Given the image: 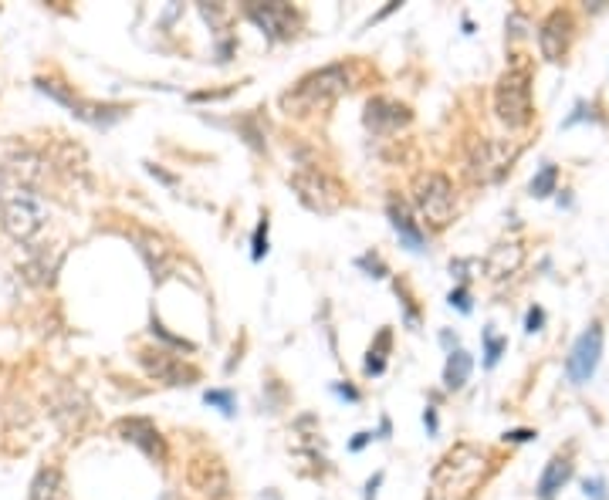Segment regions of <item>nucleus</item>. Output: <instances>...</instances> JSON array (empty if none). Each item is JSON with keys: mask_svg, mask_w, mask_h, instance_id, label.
Segmentation results:
<instances>
[{"mask_svg": "<svg viewBox=\"0 0 609 500\" xmlns=\"http://www.w3.org/2000/svg\"><path fill=\"white\" fill-rule=\"evenodd\" d=\"M48 223V203L27 186H11L0 193V227L17 244H31Z\"/></svg>", "mask_w": 609, "mask_h": 500, "instance_id": "1", "label": "nucleus"}, {"mask_svg": "<svg viewBox=\"0 0 609 500\" xmlns=\"http://www.w3.org/2000/svg\"><path fill=\"white\" fill-rule=\"evenodd\" d=\"M346 88H349V71H346V64H328V68H322V71H311V75L301 78L298 85L281 98V105H285V108H295V112H322V108H328Z\"/></svg>", "mask_w": 609, "mask_h": 500, "instance_id": "2", "label": "nucleus"}, {"mask_svg": "<svg viewBox=\"0 0 609 500\" xmlns=\"http://www.w3.org/2000/svg\"><path fill=\"white\" fill-rule=\"evenodd\" d=\"M494 112L508 128H525L532 122V75L525 64H515L498 78Z\"/></svg>", "mask_w": 609, "mask_h": 500, "instance_id": "3", "label": "nucleus"}, {"mask_svg": "<svg viewBox=\"0 0 609 500\" xmlns=\"http://www.w3.org/2000/svg\"><path fill=\"white\" fill-rule=\"evenodd\" d=\"M413 203L416 213L427 220L433 230H443L457 210V196H454V183L447 180L443 173H423L413 183Z\"/></svg>", "mask_w": 609, "mask_h": 500, "instance_id": "4", "label": "nucleus"}, {"mask_svg": "<svg viewBox=\"0 0 609 500\" xmlns=\"http://www.w3.org/2000/svg\"><path fill=\"white\" fill-rule=\"evenodd\" d=\"M480 470H484V453L474 449L470 443H460L437 466V484H443L447 494H470L478 487Z\"/></svg>", "mask_w": 609, "mask_h": 500, "instance_id": "5", "label": "nucleus"}, {"mask_svg": "<svg viewBox=\"0 0 609 500\" xmlns=\"http://www.w3.org/2000/svg\"><path fill=\"white\" fill-rule=\"evenodd\" d=\"M38 91H44L48 98H54V102H61L71 112L75 118H81V122H91V126H112V122H119V118L126 116V108L122 105H99V102H85V98H78L71 88H65L61 81H48V78H38Z\"/></svg>", "mask_w": 609, "mask_h": 500, "instance_id": "6", "label": "nucleus"}, {"mask_svg": "<svg viewBox=\"0 0 609 500\" xmlns=\"http://www.w3.org/2000/svg\"><path fill=\"white\" fill-rule=\"evenodd\" d=\"M599 359H603V325L593 321L579 338L575 345L569 348V359H565V375H569L572 385H585L599 369Z\"/></svg>", "mask_w": 609, "mask_h": 500, "instance_id": "7", "label": "nucleus"}, {"mask_svg": "<svg viewBox=\"0 0 609 500\" xmlns=\"http://www.w3.org/2000/svg\"><path fill=\"white\" fill-rule=\"evenodd\" d=\"M515 155H518V146H508L505 139H480L474 149H470V176L480 183H494L501 180L511 163H515Z\"/></svg>", "mask_w": 609, "mask_h": 500, "instance_id": "8", "label": "nucleus"}, {"mask_svg": "<svg viewBox=\"0 0 609 500\" xmlns=\"http://www.w3.org/2000/svg\"><path fill=\"white\" fill-rule=\"evenodd\" d=\"M572 31H575V21H572L569 11H552L538 27V48H542V58L548 61H562L565 51H569Z\"/></svg>", "mask_w": 609, "mask_h": 500, "instance_id": "9", "label": "nucleus"}, {"mask_svg": "<svg viewBox=\"0 0 609 500\" xmlns=\"http://www.w3.org/2000/svg\"><path fill=\"white\" fill-rule=\"evenodd\" d=\"M186 480H190V487L200 490L203 497H217L223 500L231 494V476L223 470V463L217 456H196L190 463V470H186Z\"/></svg>", "mask_w": 609, "mask_h": 500, "instance_id": "10", "label": "nucleus"}, {"mask_svg": "<svg viewBox=\"0 0 609 500\" xmlns=\"http://www.w3.org/2000/svg\"><path fill=\"white\" fill-rule=\"evenodd\" d=\"M244 14L271 41H285L295 34V11L288 4H247Z\"/></svg>", "mask_w": 609, "mask_h": 500, "instance_id": "11", "label": "nucleus"}, {"mask_svg": "<svg viewBox=\"0 0 609 500\" xmlns=\"http://www.w3.org/2000/svg\"><path fill=\"white\" fill-rule=\"evenodd\" d=\"M116 433L126 443H132V447H139L146 453V456H153V460H166V443H163V433L156 429L153 419H143V416H129V419H122V423L116 426Z\"/></svg>", "mask_w": 609, "mask_h": 500, "instance_id": "12", "label": "nucleus"}, {"mask_svg": "<svg viewBox=\"0 0 609 500\" xmlns=\"http://www.w3.org/2000/svg\"><path fill=\"white\" fill-rule=\"evenodd\" d=\"M139 362L146 365V372L156 375L159 382H166V385H190V382H196L193 365H183V359L169 355V352H139Z\"/></svg>", "mask_w": 609, "mask_h": 500, "instance_id": "13", "label": "nucleus"}, {"mask_svg": "<svg viewBox=\"0 0 609 500\" xmlns=\"http://www.w3.org/2000/svg\"><path fill=\"white\" fill-rule=\"evenodd\" d=\"M291 183H295V190L301 193V200H305L311 210H318V213H332V210H336V206L325 200V193H332L336 200H342L338 186L328 180V176H322V173H298Z\"/></svg>", "mask_w": 609, "mask_h": 500, "instance_id": "14", "label": "nucleus"}, {"mask_svg": "<svg viewBox=\"0 0 609 500\" xmlns=\"http://www.w3.org/2000/svg\"><path fill=\"white\" fill-rule=\"evenodd\" d=\"M386 213H389V223H393L396 237H400V244L406 247V250L420 254V250H423V244H427V233H423V227L413 220L410 206L400 203V200H393V203L386 206Z\"/></svg>", "mask_w": 609, "mask_h": 500, "instance_id": "15", "label": "nucleus"}, {"mask_svg": "<svg viewBox=\"0 0 609 500\" xmlns=\"http://www.w3.org/2000/svg\"><path fill=\"white\" fill-rule=\"evenodd\" d=\"M410 122V108L393 98H373L366 105V126L376 128V132H386V128H400Z\"/></svg>", "mask_w": 609, "mask_h": 500, "instance_id": "16", "label": "nucleus"}, {"mask_svg": "<svg viewBox=\"0 0 609 500\" xmlns=\"http://www.w3.org/2000/svg\"><path fill=\"white\" fill-rule=\"evenodd\" d=\"M569 476H572V460H569V456H562V453H555L552 460L545 463L542 476H538V497H542V500H555L558 490L569 484Z\"/></svg>", "mask_w": 609, "mask_h": 500, "instance_id": "17", "label": "nucleus"}, {"mask_svg": "<svg viewBox=\"0 0 609 500\" xmlns=\"http://www.w3.org/2000/svg\"><path fill=\"white\" fill-rule=\"evenodd\" d=\"M31 500H68L65 487H61V474H58L54 466L38 470L34 484H31Z\"/></svg>", "mask_w": 609, "mask_h": 500, "instance_id": "18", "label": "nucleus"}, {"mask_svg": "<svg viewBox=\"0 0 609 500\" xmlns=\"http://www.w3.org/2000/svg\"><path fill=\"white\" fill-rule=\"evenodd\" d=\"M470 369H474V359L467 355L464 348H454L447 355V365H443V385L447 389H460L470 379Z\"/></svg>", "mask_w": 609, "mask_h": 500, "instance_id": "19", "label": "nucleus"}, {"mask_svg": "<svg viewBox=\"0 0 609 500\" xmlns=\"http://www.w3.org/2000/svg\"><path fill=\"white\" fill-rule=\"evenodd\" d=\"M139 254L146 257V264H149V270H153V277H166L169 250L163 247V240H156L153 233H143V237H139Z\"/></svg>", "mask_w": 609, "mask_h": 500, "instance_id": "20", "label": "nucleus"}, {"mask_svg": "<svg viewBox=\"0 0 609 500\" xmlns=\"http://www.w3.org/2000/svg\"><path fill=\"white\" fill-rule=\"evenodd\" d=\"M389 342H393V332H389V328H383V332L376 335V342L369 345V355H366V372H369V375H379L383 369H386Z\"/></svg>", "mask_w": 609, "mask_h": 500, "instance_id": "21", "label": "nucleus"}, {"mask_svg": "<svg viewBox=\"0 0 609 500\" xmlns=\"http://www.w3.org/2000/svg\"><path fill=\"white\" fill-rule=\"evenodd\" d=\"M555 183H558V166L545 163V166L535 173V180L528 183V193H532L535 200H545V196H552V193H555Z\"/></svg>", "mask_w": 609, "mask_h": 500, "instance_id": "22", "label": "nucleus"}, {"mask_svg": "<svg viewBox=\"0 0 609 500\" xmlns=\"http://www.w3.org/2000/svg\"><path fill=\"white\" fill-rule=\"evenodd\" d=\"M203 402L213 406V409H221L223 416H233V412H237V399H233L231 389H207V392H203Z\"/></svg>", "mask_w": 609, "mask_h": 500, "instance_id": "23", "label": "nucleus"}, {"mask_svg": "<svg viewBox=\"0 0 609 500\" xmlns=\"http://www.w3.org/2000/svg\"><path fill=\"white\" fill-rule=\"evenodd\" d=\"M505 348H508V338H501V335H494L491 328H488V332H484V365L494 369L498 359L505 355Z\"/></svg>", "mask_w": 609, "mask_h": 500, "instance_id": "24", "label": "nucleus"}, {"mask_svg": "<svg viewBox=\"0 0 609 500\" xmlns=\"http://www.w3.org/2000/svg\"><path fill=\"white\" fill-rule=\"evenodd\" d=\"M268 254V217H261L258 230H254V240H251V257L254 260H264Z\"/></svg>", "mask_w": 609, "mask_h": 500, "instance_id": "25", "label": "nucleus"}, {"mask_svg": "<svg viewBox=\"0 0 609 500\" xmlns=\"http://www.w3.org/2000/svg\"><path fill=\"white\" fill-rule=\"evenodd\" d=\"M356 264H359L363 270H369L373 277H386V274H389L386 264H383V257H379V254H363L359 260H356Z\"/></svg>", "mask_w": 609, "mask_h": 500, "instance_id": "26", "label": "nucleus"}, {"mask_svg": "<svg viewBox=\"0 0 609 500\" xmlns=\"http://www.w3.org/2000/svg\"><path fill=\"white\" fill-rule=\"evenodd\" d=\"M583 490H585V497H593V500H609V494H606V480H599V476H585L583 480Z\"/></svg>", "mask_w": 609, "mask_h": 500, "instance_id": "27", "label": "nucleus"}, {"mask_svg": "<svg viewBox=\"0 0 609 500\" xmlns=\"http://www.w3.org/2000/svg\"><path fill=\"white\" fill-rule=\"evenodd\" d=\"M153 335H159L163 342H169V345H176V348H186V352H193V342H186V338H176V335H169L159 321H153Z\"/></svg>", "mask_w": 609, "mask_h": 500, "instance_id": "28", "label": "nucleus"}, {"mask_svg": "<svg viewBox=\"0 0 609 500\" xmlns=\"http://www.w3.org/2000/svg\"><path fill=\"white\" fill-rule=\"evenodd\" d=\"M542 325H545V311L535 305V308H528V318H525V332H542Z\"/></svg>", "mask_w": 609, "mask_h": 500, "instance_id": "29", "label": "nucleus"}, {"mask_svg": "<svg viewBox=\"0 0 609 500\" xmlns=\"http://www.w3.org/2000/svg\"><path fill=\"white\" fill-rule=\"evenodd\" d=\"M451 305H454L457 311H470V295H467V287L464 284H460V287H454V291H451Z\"/></svg>", "mask_w": 609, "mask_h": 500, "instance_id": "30", "label": "nucleus"}, {"mask_svg": "<svg viewBox=\"0 0 609 500\" xmlns=\"http://www.w3.org/2000/svg\"><path fill=\"white\" fill-rule=\"evenodd\" d=\"M589 112H593V108H589V105H585V102H575V108H572V116L565 118L562 126H565V128H569V126H575V122H583V118H589Z\"/></svg>", "mask_w": 609, "mask_h": 500, "instance_id": "31", "label": "nucleus"}, {"mask_svg": "<svg viewBox=\"0 0 609 500\" xmlns=\"http://www.w3.org/2000/svg\"><path fill=\"white\" fill-rule=\"evenodd\" d=\"M505 439L508 443H528V439H535V433L532 429H508Z\"/></svg>", "mask_w": 609, "mask_h": 500, "instance_id": "32", "label": "nucleus"}, {"mask_svg": "<svg viewBox=\"0 0 609 500\" xmlns=\"http://www.w3.org/2000/svg\"><path fill=\"white\" fill-rule=\"evenodd\" d=\"M379 484H383V474H373V480L366 484V497H363V500H376V490H379Z\"/></svg>", "mask_w": 609, "mask_h": 500, "instance_id": "33", "label": "nucleus"}, {"mask_svg": "<svg viewBox=\"0 0 609 500\" xmlns=\"http://www.w3.org/2000/svg\"><path fill=\"white\" fill-rule=\"evenodd\" d=\"M369 439H373V433H366V429H363V433H356V437H352L349 449H352V453H359V449H363L366 443H369Z\"/></svg>", "mask_w": 609, "mask_h": 500, "instance_id": "34", "label": "nucleus"}, {"mask_svg": "<svg viewBox=\"0 0 609 500\" xmlns=\"http://www.w3.org/2000/svg\"><path fill=\"white\" fill-rule=\"evenodd\" d=\"M336 392H338V396H346V399H352V402L359 399V392H356L352 385H336Z\"/></svg>", "mask_w": 609, "mask_h": 500, "instance_id": "35", "label": "nucleus"}, {"mask_svg": "<svg viewBox=\"0 0 609 500\" xmlns=\"http://www.w3.org/2000/svg\"><path fill=\"white\" fill-rule=\"evenodd\" d=\"M423 423H427V429H430V433H437V412H433V409H427V412H423Z\"/></svg>", "mask_w": 609, "mask_h": 500, "instance_id": "36", "label": "nucleus"}, {"mask_svg": "<svg viewBox=\"0 0 609 500\" xmlns=\"http://www.w3.org/2000/svg\"><path fill=\"white\" fill-rule=\"evenodd\" d=\"M441 342H443V345H447V348H451V352H454V348H457V335H451V332H441Z\"/></svg>", "mask_w": 609, "mask_h": 500, "instance_id": "37", "label": "nucleus"}]
</instances>
